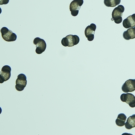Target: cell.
I'll use <instances>...</instances> for the list:
<instances>
[{
  "label": "cell",
  "instance_id": "cell-17",
  "mask_svg": "<svg viewBox=\"0 0 135 135\" xmlns=\"http://www.w3.org/2000/svg\"><path fill=\"white\" fill-rule=\"evenodd\" d=\"M9 0H0V4H7L9 3Z\"/></svg>",
  "mask_w": 135,
  "mask_h": 135
},
{
  "label": "cell",
  "instance_id": "cell-4",
  "mask_svg": "<svg viewBox=\"0 0 135 135\" xmlns=\"http://www.w3.org/2000/svg\"><path fill=\"white\" fill-rule=\"evenodd\" d=\"M34 44L36 46V53L40 55L43 53L46 48V44L45 41L40 37H36L33 40Z\"/></svg>",
  "mask_w": 135,
  "mask_h": 135
},
{
  "label": "cell",
  "instance_id": "cell-1",
  "mask_svg": "<svg viewBox=\"0 0 135 135\" xmlns=\"http://www.w3.org/2000/svg\"><path fill=\"white\" fill-rule=\"evenodd\" d=\"M125 11V8L122 5H118L115 7L112 12V18L111 20L114 21L116 24H120L123 21V13Z\"/></svg>",
  "mask_w": 135,
  "mask_h": 135
},
{
  "label": "cell",
  "instance_id": "cell-16",
  "mask_svg": "<svg viewBox=\"0 0 135 135\" xmlns=\"http://www.w3.org/2000/svg\"><path fill=\"white\" fill-rule=\"evenodd\" d=\"M61 44L65 47H68L69 41L68 38L65 37L62 38L61 40Z\"/></svg>",
  "mask_w": 135,
  "mask_h": 135
},
{
  "label": "cell",
  "instance_id": "cell-13",
  "mask_svg": "<svg viewBox=\"0 0 135 135\" xmlns=\"http://www.w3.org/2000/svg\"><path fill=\"white\" fill-rule=\"evenodd\" d=\"M125 126L126 128L128 130L135 127V114L130 116L127 118Z\"/></svg>",
  "mask_w": 135,
  "mask_h": 135
},
{
  "label": "cell",
  "instance_id": "cell-9",
  "mask_svg": "<svg viewBox=\"0 0 135 135\" xmlns=\"http://www.w3.org/2000/svg\"><path fill=\"white\" fill-rule=\"evenodd\" d=\"M96 28V25L93 23H92L90 25L86 27L84 33L85 36L89 41H92L94 40V34Z\"/></svg>",
  "mask_w": 135,
  "mask_h": 135
},
{
  "label": "cell",
  "instance_id": "cell-15",
  "mask_svg": "<svg viewBox=\"0 0 135 135\" xmlns=\"http://www.w3.org/2000/svg\"><path fill=\"white\" fill-rule=\"evenodd\" d=\"M121 0H104V4L107 7H115L119 5Z\"/></svg>",
  "mask_w": 135,
  "mask_h": 135
},
{
  "label": "cell",
  "instance_id": "cell-14",
  "mask_svg": "<svg viewBox=\"0 0 135 135\" xmlns=\"http://www.w3.org/2000/svg\"><path fill=\"white\" fill-rule=\"evenodd\" d=\"M127 119V117L124 114L120 113L118 114L117 118L116 120V125L119 127H123L125 126Z\"/></svg>",
  "mask_w": 135,
  "mask_h": 135
},
{
  "label": "cell",
  "instance_id": "cell-11",
  "mask_svg": "<svg viewBox=\"0 0 135 135\" xmlns=\"http://www.w3.org/2000/svg\"><path fill=\"white\" fill-rule=\"evenodd\" d=\"M124 39L126 40H129L135 38V26L128 28L126 31L124 32L123 34Z\"/></svg>",
  "mask_w": 135,
  "mask_h": 135
},
{
  "label": "cell",
  "instance_id": "cell-5",
  "mask_svg": "<svg viewBox=\"0 0 135 135\" xmlns=\"http://www.w3.org/2000/svg\"><path fill=\"white\" fill-rule=\"evenodd\" d=\"M27 78L25 75L23 74H20L17 77L16 82V89L18 91L24 90L27 84Z\"/></svg>",
  "mask_w": 135,
  "mask_h": 135
},
{
  "label": "cell",
  "instance_id": "cell-7",
  "mask_svg": "<svg viewBox=\"0 0 135 135\" xmlns=\"http://www.w3.org/2000/svg\"><path fill=\"white\" fill-rule=\"evenodd\" d=\"M120 100L126 103L131 108L135 107V96L132 93H123L120 96Z\"/></svg>",
  "mask_w": 135,
  "mask_h": 135
},
{
  "label": "cell",
  "instance_id": "cell-3",
  "mask_svg": "<svg viewBox=\"0 0 135 135\" xmlns=\"http://www.w3.org/2000/svg\"><path fill=\"white\" fill-rule=\"evenodd\" d=\"M83 3V0H74L70 3L69 9L73 16L75 17L78 15L81 7Z\"/></svg>",
  "mask_w": 135,
  "mask_h": 135
},
{
  "label": "cell",
  "instance_id": "cell-12",
  "mask_svg": "<svg viewBox=\"0 0 135 135\" xmlns=\"http://www.w3.org/2000/svg\"><path fill=\"white\" fill-rule=\"evenodd\" d=\"M66 37L68 38V47H69L77 45L80 42V38L78 35H67Z\"/></svg>",
  "mask_w": 135,
  "mask_h": 135
},
{
  "label": "cell",
  "instance_id": "cell-8",
  "mask_svg": "<svg viewBox=\"0 0 135 135\" xmlns=\"http://www.w3.org/2000/svg\"><path fill=\"white\" fill-rule=\"evenodd\" d=\"M122 91L125 93L132 92L135 90V79H129L122 86Z\"/></svg>",
  "mask_w": 135,
  "mask_h": 135
},
{
  "label": "cell",
  "instance_id": "cell-6",
  "mask_svg": "<svg viewBox=\"0 0 135 135\" xmlns=\"http://www.w3.org/2000/svg\"><path fill=\"white\" fill-rule=\"evenodd\" d=\"M12 69L9 66L5 65L2 68L0 73V83H3L4 82L8 80L11 75Z\"/></svg>",
  "mask_w": 135,
  "mask_h": 135
},
{
  "label": "cell",
  "instance_id": "cell-2",
  "mask_svg": "<svg viewBox=\"0 0 135 135\" xmlns=\"http://www.w3.org/2000/svg\"><path fill=\"white\" fill-rule=\"evenodd\" d=\"M1 33L2 38L5 41L12 42L15 41L17 39V35L6 27L1 28Z\"/></svg>",
  "mask_w": 135,
  "mask_h": 135
},
{
  "label": "cell",
  "instance_id": "cell-10",
  "mask_svg": "<svg viewBox=\"0 0 135 135\" xmlns=\"http://www.w3.org/2000/svg\"><path fill=\"white\" fill-rule=\"evenodd\" d=\"M123 25L126 28H130L135 26V13L130 15L123 21Z\"/></svg>",
  "mask_w": 135,
  "mask_h": 135
}]
</instances>
